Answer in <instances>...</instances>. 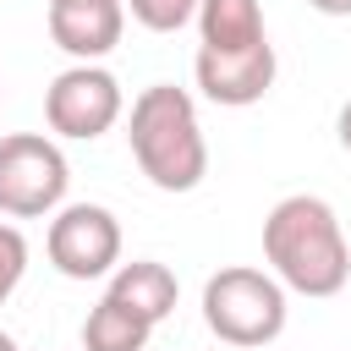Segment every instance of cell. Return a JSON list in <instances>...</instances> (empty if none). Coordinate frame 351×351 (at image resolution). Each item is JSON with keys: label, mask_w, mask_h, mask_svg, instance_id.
Segmentation results:
<instances>
[{"label": "cell", "mask_w": 351, "mask_h": 351, "mask_svg": "<svg viewBox=\"0 0 351 351\" xmlns=\"http://www.w3.org/2000/svg\"><path fill=\"white\" fill-rule=\"evenodd\" d=\"M263 258L269 274L296 296H340L351 280V247L335 208L313 192H291L263 219Z\"/></svg>", "instance_id": "obj_1"}, {"label": "cell", "mask_w": 351, "mask_h": 351, "mask_svg": "<svg viewBox=\"0 0 351 351\" xmlns=\"http://www.w3.org/2000/svg\"><path fill=\"white\" fill-rule=\"evenodd\" d=\"M126 143H132L137 170L159 192H192L208 176V143L197 126V104L176 82H154L132 99Z\"/></svg>", "instance_id": "obj_2"}, {"label": "cell", "mask_w": 351, "mask_h": 351, "mask_svg": "<svg viewBox=\"0 0 351 351\" xmlns=\"http://www.w3.org/2000/svg\"><path fill=\"white\" fill-rule=\"evenodd\" d=\"M285 313H291L285 307V285L269 269L230 263V269L208 274V285H203V324L236 351L280 340L285 335Z\"/></svg>", "instance_id": "obj_3"}, {"label": "cell", "mask_w": 351, "mask_h": 351, "mask_svg": "<svg viewBox=\"0 0 351 351\" xmlns=\"http://www.w3.org/2000/svg\"><path fill=\"white\" fill-rule=\"evenodd\" d=\"M71 165L55 137L11 132L0 137V214L5 219H49L66 208Z\"/></svg>", "instance_id": "obj_4"}, {"label": "cell", "mask_w": 351, "mask_h": 351, "mask_svg": "<svg viewBox=\"0 0 351 351\" xmlns=\"http://www.w3.org/2000/svg\"><path fill=\"white\" fill-rule=\"evenodd\" d=\"M44 252L66 280H104L121 269V219L104 203H66L49 214Z\"/></svg>", "instance_id": "obj_5"}, {"label": "cell", "mask_w": 351, "mask_h": 351, "mask_svg": "<svg viewBox=\"0 0 351 351\" xmlns=\"http://www.w3.org/2000/svg\"><path fill=\"white\" fill-rule=\"evenodd\" d=\"M126 110V93L115 82V71L104 66H66L49 93H44V121L55 137H71V143H93L104 137Z\"/></svg>", "instance_id": "obj_6"}, {"label": "cell", "mask_w": 351, "mask_h": 351, "mask_svg": "<svg viewBox=\"0 0 351 351\" xmlns=\"http://www.w3.org/2000/svg\"><path fill=\"white\" fill-rule=\"evenodd\" d=\"M274 71H280V60H274L269 38L252 44V49H197V60H192V77H197L203 99L225 104V110L258 104L274 88Z\"/></svg>", "instance_id": "obj_7"}, {"label": "cell", "mask_w": 351, "mask_h": 351, "mask_svg": "<svg viewBox=\"0 0 351 351\" xmlns=\"http://www.w3.org/2000/svg\"><path fill=\"white\" fill-rule=\"evenodd\" d=\"M126 33V0H49V38L77 60L99 66Z\"/></svg>", "instance_id": "obj_8"}, {"label": "cell", "mask_w": 351, "mask_h": 351, "mask_svg": "<svg viewBox=\"0 0 351 351\" xmlns=\"http://www.w3.org/2000/svg\"><path fill=\"white\" fill-rule=\"evenodd\" d=\"M104 296L121 302V307H132L143 324H159L176 307V274L165 263H154V258H132V263H121L110 274V291Z\"/></svg>", "instance_id": "obj_9"}, {"label": "cell", "mask_w": 351, "mask_h": 351, "mask_svg": "<svg viewBox=\"0 0 351 351\" xmlns=\"http://www.w3.org/2000/svg\"><path fill=\"white\" fill-rule=\"evenodd\" d=\"M197 49H252L263 44V11L258 0H203L197 5Z\"/></svg>", "instance_id": "obj_10"}, {"label": "cell", "mask_w": 351, "mask_h": 351, "mask_svg": "<svg viewBox=\"0 0 351 351\" xmlns=\"http://www.w3.org/2000/svg\"><path fill=\"white\" fill-rule=\"evenodd\" d=\"M148 335H154V324H143L132 307H121L110 296L82 318V351H143Z\"/></svg>", "instance_id": "obj_11"}, {"label": "cell", "mask_w": 351, "mask_h": 351, "mask_svg": "<svg viewBox=\"0 0 351 351\" xmlns=\"http://www.w3.org/2000/svg\"><path fill=\"white\" fill-rule=\"evenodd\" d=\"M203 0H126V11L148 27V33H181L186 22H197Z\"/></svg>", "instance_id": "obj_12"}, {"label": "cell", "mask_w": 351, "mask_h": 351, "mask_svg": "<svg viewBox=\"0 0 351 351\" xmlns=\"http://www.w3.org/2000/svg\"><path fill=\"white\" fill-rule=\"evenodd\" d=\"M22 274H27V236L11 219H0V307L11 302V291L22 285Z\"/></svg>", "instance_id": "obj_13"}, {"label": "cell", "mask_w": 351, "mask_h": 351, "mask_svg": "<svg viewBox=\"0 0 351 351\" xmlns=\"http://www.w3.org/2000/svg\"><path fill=\"white\" fill-rule=\"evenodd\" d=\"M335 137H340V148L351 154V99L340 104V115H335Z\"/></svg>", "instance_id": "obj_14"}, {"label": "cell", "mask_w": 351, "mask_h": 351, "mask_svg": "<svg viewBox=\"0 0 351 351\" xmlns=\"http://www.w3.org/2000/svg\"><path fill=\"white\" fill-rule=\"evenodd\" d=\"M313 11H324V16H351V0H307Z\"/></svg>", "instance_id": "obj_15"}, {"label": "cell", "mask_w": 351, "mask_h": 351, "mask_svg": "<svg viewBox=\"0 0 351 351\" xmlns=\"http://www.w3.org/2000/svg\"><path fill=\"white\" fill-rule=\"evenodd\" d=\"M0 351H16V340H11V335H5V329H0Z\"/></svg>", "instance_id": "obj_16"}]
</instances>
